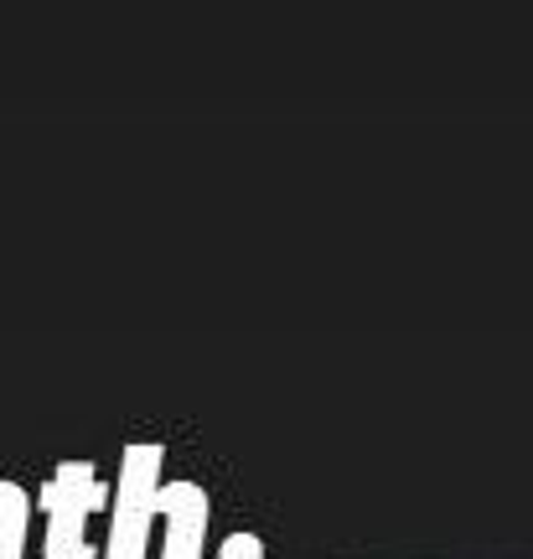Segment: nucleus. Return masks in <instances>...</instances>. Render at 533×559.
I'll return each instance as SVG.
<instances>
[{"label": "nucleus", "instance_id": "nucleus-1", "mask_svg": "<svg viewBox=\"0 0 533 559\" xmlns=\"http://www.w3.org/2000/svg\"><path fill=\"white\" fill-rule=\"evenodd\" d=\"M32 508L47 513L42 559H99V549L88 544V519L109 508V481L99 477L94 461H62L37 487Z\"/></svg>", "mask_w": 533, "mask_h": 559}, {"label": "nucleus", "instance_id": "nucleus-2", "mask_svg": "<svg viewBox=\"0 0 533 559\" xmlns=\"http://www.w3.org/2000/svg\"><path fill=\"white\" fill-rule=\"evenodd\" d=\"M161 466H166V445H156V440H130V445L119 451V481L109 487V539H104L99 559H145L151 555Z\"/></svg>", "mask_w": 533, "mask_h": 559}, {"label": "nucleus", "instance_id": "nucleus-3", "mask_svg": "<svg viewBox=\"0 0 533 559\" xmlns=\"http://www.w3.org/2000/svg\"><path fill=\"white\" fill-rule=\"evenodd\" d=\"M156 513L166 519V534H161V559H202V544H208V523H213V498L198 481H161Z\"/></svg>", "mask_w": 533, "mask_h": 559}, {"label": "nucleus", "instance_id": "nucleus-4", "mask_svg": "<svg viewBox=\"0 0 533 559\" xmlns=\"http://www.w3.org/2000/svg\"><path fill=\"white\" fill-rule=\"evenodd\" d=\"M26 528H32V492L0 477V559H26Z\"/></svg>", "mask_w": 533, "mask_h": 559}, {"label": "nucleus", "instance_id": "nucleus-5", "mask_svg": "<svg viewBox=\"0 0 533 559\" xmlns=\"http://www.w3.org/2000/svg\"><path fill=\"white\" fill-rule=\"evenodd\" d=\"M217 559H264V539L249 534V528H238V534H228L217 544Z\"/></svg>", "mask_w": 533, "mask_h": 559}]
</instances>
